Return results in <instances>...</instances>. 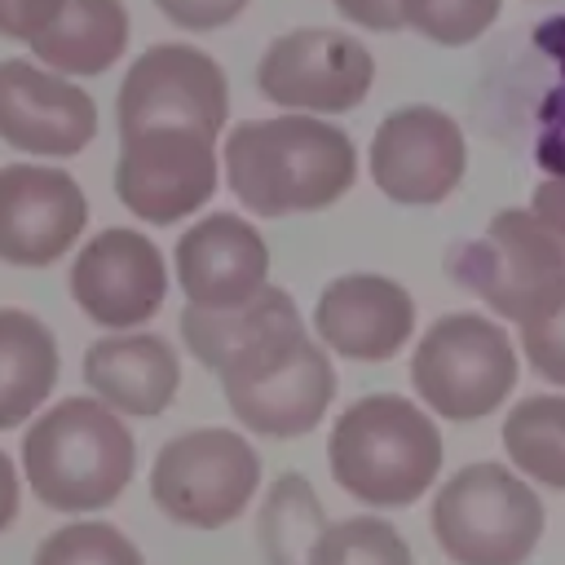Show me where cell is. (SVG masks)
<instances>
[{"label":"cell","mask_w":565,"mask_h":565,"mask_svg":"<svg viewBox=\"0 0 565 565\" xmlns=\"http://www.w3.org/2000/svg\"><path fill=\"white\" fill-rule=\"evenodd\" d=\"M234 199L256 216H305L340 203L358 181V146L322 115L243 119L221 150Z\"/></svg>","instance_id":"cell-1"},{"label":"cell","mask_w":565,"mask_h":565,"mask_svg":"<svg viewBox=\"0 0 565 565\" xmlns=\"http://www.w3.org/2000/svg\"><path fill=\"white\" fill-rule=\"evenodd\" d=\"M137 472V437L97 397H62L22 437V477L31 494L66 516L110 508Z\"/></svg>","instance_id":"cell-2"},{"label":"cell","mask_w":565,"mask_h":565,"mask_svg":"<svg viewBox=\"0 0 565 565\" xmlns=\"http://www.w3.org/2000/svg\"><path fill=\"white\" fill-rule=\"evenodd\" d=\"M441 433L433 415L402 393L349 402L327 437V463L344 494L366 508H411L441 472Z\"/></svg>","instance_id":"cell-3"},{"label":"cell","mask_w":565,"mask_h":565,"mask_svg":"<svg viewBox=\"0 0 565 565\" xmlns=\"http://www.w3.org/2000/svg\"><path fill=\"white\" fill-rule=\"evenodd\" d=\"M428 525L455 565H525L543 539L547 512L516 468L477 459L441 481Z\"/></svg>","instance_id":"cell-4"},{"label":"cell","mask_w":565,"mask_h":565,"mask_svg":"<svg viewBox=\"0 0 565 565\" xmlns=\"http://www.w3.org/2000/svg\"><path fill=\"white\" fill-rule=\"evenodd\" d=\"M516 344L486 313H441L411 353V384L419 406L450 424L494 415L516 388Z\"/></svg>","instance_id":"cell-5"},{"label":"cell","mask_w":565,"mask_h":565,"mask_svg":"<svg viewBox=\"0 0 565 565\" xmlns=\"http://www.w3.org/2000/svg\"><path fill=\"white\" fill-rule=\"evenodd\" d=\"M260 490V455L234 428H185L150 463L154 508L190 530H221L247 512Z\"/></svg>","instance_id":"cell-6"},{"label":"cell","mask_w":565,"mask_h":565,"mask_svg":"<svg viewBox=\"0 0 565 565\" xmlns=\"http://www.w3.org/2000/svg\"><path fill=\"white\" fill-rule=\"evenodd\" d=\"M221 388L238 424L260 437L291 441L322 424L335 397V366L331 353L305 327H296L238 366L221 371Z\"/></svg>","instance_id":"cell-7"},{"label":"cell","mask_w":565,"mask_h":565,"mask_svg":"<svg viewBox=\"0 0 565 565\" xmlns=\"http://www.w3.org/2000/svg\"><path fill=\"white\" fill-rule=\"evenodd\" d=\"M446 274L481 296L494 318L521 322L565 282V243L530 207H503L481 238L446 252Z\"/></svg>","instance_id":"cell-8"},{"label":"cell","mask_w":565,"mask_h":565,"mask_svg":"<svg viewBox=\"0 0 565 565\" xmlns=\"http://www.w3.org/2000/svg\"><path fill=\"white\" fill-rule=\"evenodd\" d=\"M119 137L141 128H194L221 137L230 119V79L221 62L194 44H150L115 93Z\"/></svg>","instance_id":"cell-9"},{"label":"cell","mask_w":565,"mask_h":565,"mask_svg":"<svg viewBox=\"0 0 565 565\" xmlns=\"http://www.w3.org/2000/svg\"><path fill=\"white\" fill-rule=\"evenodd\" d=\"M371 84V49L335 26H296L278 35L256 62L260 97L300 115H344L366 102Z\"/></svg>","instance_id":"cell-10"},{"label":"cell","mask_w":565,"mask_h":565,"mask_svg":"<svg viewBox=\"0 0 565 565\" xmlns=\"http://www.w3.org/2000/svg\"><path fill=\"white\" fill-rule=\"evenodd\" d=\"M221 185L216 137L194 128H141L119 137L115 194L146 225H177Z\"/></svg>","instance_id":"cell-11"},{"label":"cell","mask_w":565,"mask_h":565,"mask_svg":"<svg viewBox=\"0 0 565 565\" xmlns=\"http://www.w3.org/2000/svg\"><path fill=\"white\" fill-rule=\"evenodd\" d=\"M371 181L388 203L433 207L446 203L468 172V141L455 115L441 106H397L371 137Z\"/></svg>","instance_id":"cell-12"},{"label":"cell","mask_w":565,"mask_h":565,"mask_svg":"<svg viewBox=\"0 0 565 565\" xmlns=\"http://www.w3.org/2000/svg\"><path fill=\"white\" fill-rule=\"evenodd\" d=\"M71 300L106 331H132L159 313L168 296V260L141 230L110 225L71 260Z\"/></svg>","instance_id":"cell-13"},{"label":"cell","mask_w":565,"mask_h":565,"mask_svg":"<svg viewBox=\"0 0 565 565\" xmlns=\"http://www.w3.org/2000/svg\"><path fill=\"white\" fill-rule=\"evenodd\" d=\"M88 225V194L66 168L4 163L0 168V260L44 269L62 260Z\"/></svg>","instance_id":"cell-14"},{"label":"cell","mask_w":565,"mask_h":565,"mask_svg":"<svg viewBox=\"0 0 565 565\" xmlns=\"http://www.w3.org/2000/svg\"><path fill=\"white\" fill-rule=\"evenodd\" d=\"M97 137V102L26 57L0 62V141L35 159H71Z\"/></svg>","instance_id":"cell-15"},{"label":"cell","mask_w":565,"mask_h":565,"mask_svg":"<svg viewBox=\"0 0 565 565\" xmlns=\"http://www.w3.org/2000/svg\"><path fill=\"white\" fill-rule=\"evenodd\" d=\"M318 344L349 362H388L415 331V300L397 278L340 274L313 305Z\"/></svg>","instance_id":"cell-16"},{"label":"cell","mask_w":565,"mask_h":565,"mask_svg":"<svg viewBox=\"0 0 565 565\" xmlns=\"http://www.w3.org/2000/svg\"><path fill=\"white\" fill-rule=\"evenodd\" d=\"M172 265H177V287L185 305H203V309L238 305L269 282L265 234L238 212L199 216L177 238Z\"/></svg>","instance_id":"cell-17"},{"label":"cell","mask_w":565,"mask_h":565,"mask_svg":"<svg viewBox=\"0 0 565 565\" xmlns=\"http://www.w3.org/2000/svg\"><path fill=\"white\" fill-rule=\"evenodd\" d=\"M84 384L115 415L154 419L172 406L181 388V358L154 331H115L88 344Z\"/></svg>","instance_id":"cell-18"},{"label":"cell","mask_w":565,"mask_h":565,"mask_svg":"<svg viewBox=\"0 0 565 565\" xmlns=\"http://www.w3.org/2000/svg\"><path fill=\"white\" fill-rule=\"evenodd\" d=\"M305 327L296 300L265 282L256 296L238 300V305H225V309H203V305H185L181 309V340L185 349L199 358V366L207 371H230L238 366L243 358L260 353L265 344H274L278 335Z\"/></svg>","instance_id":"cell-19"},{"label":"cell","mask_w":565,"mask_h":565,"mask_svg":"<svg viewBox=\"0 0 565 565\" xmlns=\"http://www.w3.org/2000/svg\"><path fill=\"white\" fill-rule=\"evenodd\" d=\"M128 49V9L124 0H66L57 22L31 40V53L44 71L66 79L110 71Z\"/></svg>","instance_id":"cell-20"},{"label":"cell","mask_w":565,"mask_h":565,"mask_svg":"<svg viewBox=\"0 0 565 565\" xmlns=\"http://www.w3.org/2000/svg\"><path fill=\"white\" fill-rule=\"evenodd\" d=\"M57 340L26 309H0V433L26 424L57 388Z\"/></svg>","instance_id":"cell-21"},{"label":"cell","mask_w":565,"mask_h":565,"mask_svg":"<svg viewBox=\"0 0 565 565\" xmlns=\"http://www.w3.org/2000/svg\"><path fill=\"white\" fill-rule=\"evenodd\" d=\"M512 468L543 490H565V393H530L503 419Z\"/></svg>","instance_id":"cell-22"},{"label":"cell","mask_w":565,"mask_h":565,"mask_svg":"<svg viewBox=\"0 0 565 565\" xmlns=\"http://www.w3.org/2000/svg\"><path fill=\"white\" fill-rule=\"evenodd\" d=\"M322 530H327V512H322L313 486L300 472L274 477V486L260 499V516H256V539H260L265 565H309Z\"/></svg>","instance_id":"cell-23"},{"label":"cell","mask_w":565,"mask_h":565,"mask_svg":"<svg viewBox=\"0 0 565 565\" xmlns=\"http://www.w3.org/2000/svg\"><path fill=\"white\" fill-rule=\"evenodd\" d=\"M309 565H415V556L397 525L366 512V516L327 521Z\"/></svg>","instance_id":"cell-24"},{"label":"cell","mask_w":565,"mask_h":565,"mask_svg":"<svg viewBox=\"0 0 565 565\" xmlns=\"http://www.w3.org/2000/svg\"><path fill=\"white\" fill-rule=\"evenodd\" d=\"M31 565H146L141 547L110 521H66L44 534Z\"/></svg>","instance_id":"cell-25"},{"label":"cell","mask_w":565,"mask_h":565,"mask_svg":"<svg viewBox=\"0 0 565 565\" xmlns=\"http://www.w3.org/2000/svg\"><path fill=\"white\" fill-rule=\"evenodd\" d=\"M499 9L503 0H402L406 26L446 49H463L481 40L494 26Z\"/></svg>","instance_id":"cell-26"},{"label":"cell","mask_w":565,"mask_h":565,"mask_svg":"<svg viewBox=\"0 0 565 565\" xmlns=\"http://www.w3.org/2000/svg\"><path fill=\"white\" fill-rule=\"evenodd\" d=\"M516 327H521V353H525L530 371L543 375L547 384L565 388V282Z\"/></svg>","instance_id":"cell-27"},{"label":"cell","mask_w":565,"mask_h":565,"mask_svg":"<svg viewBox=\"0 0 565 565\" xmlns=\"http://www.w3.org/2000/svg\"><path fill=\"white\" fill-rule=\"evenodd\" d=\"M252 0H154V9L181 31H216L230 26Z\"/></svg>","instance_id":"cell-28"},{"label":"cell","mask_w":565,"mask_h":565,"mask_svg":"<svg viewBox=\"0 0 565 565\" xmlns=\"http://www.w3.org/2000/svg\"><path fill=\"white\" fill-rule=\"evenodd\" d=\"M62 9H66V0H0V40L31 44L35 35H44L57 22Z\"/></svg>","instance_id":"cell-29"},{"label":"cell","mask_w":565,"mask_h":565,"mask_svg":"<svg viewBox=\"0 0 565 565\" xmlns=\"http://www.w3.org/2000/svg\"><path fill=\"white\" fill-rule=\"evenodd\" d=\"M335 13L362 31H402V0H331Z\"/></svg>","instance_id":"cell-30"},{"label":"cell","mask_w":565,"mask_h":565,"mask_svg":"<svg viewBox=\"0 0 565 565\" xmlns=\"http://www.w3.org/2000/svg\"><path fill=\"white\" fill-rule=\"evenodd\" d=\"M534 216L565 243V177L539 181V190H534Z\"/></svg>","instance_id":"cell-31"},{"label":"cell","mask_w":565,"mask_h":565,"mask_svg":"<svg viewBox=\"0 0 565 565\" xmlns=\"http://www.w3.org/2000/svg\"><path fill=\"white\" fill-rule=\"evenodd\" d=\"M18 508H22V486H18V463L0 450V534L18 521Z\"/></svg>","instance_id":"cell-32"}]
</instances>
